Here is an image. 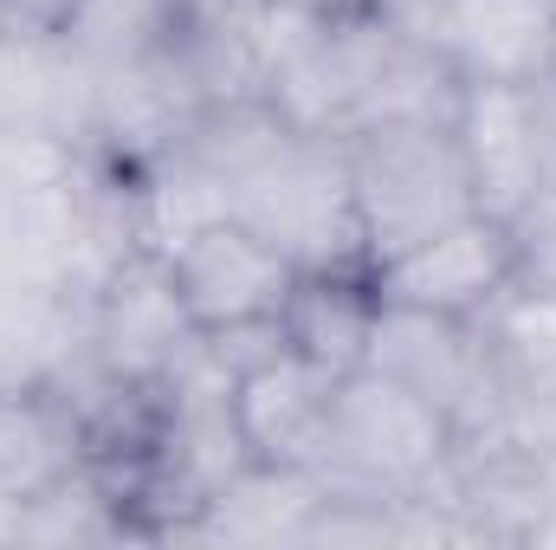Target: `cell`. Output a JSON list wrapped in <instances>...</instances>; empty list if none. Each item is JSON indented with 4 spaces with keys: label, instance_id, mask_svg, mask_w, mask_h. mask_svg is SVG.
<instances>
[{
    "label": "cell",
    "instance_id": "6da1fadb",
    "mask_svg": "<svg viewBox=\"0 0 556 550\" xmlns=\"http://www.w3.org/2000/svg\"><path fill=\"white\" fill-rule=\"evenodd\" d=\"M459 460V427L453 414L420 402L415 389L356 370L337 383V409L330 434L317 453V479L330 499H369V505H395L415 499L427 486H440Z\"/></svg>",
    "mask_w": 556,
    "mask_h": 550
},
{
    "label": "cell",
    "instance_id": "7a4b0ae2",
    "mask_svg": "<svg viewBox=\"0 0 556 550\" xmlns=\"http://www.w3.org/2000/svg\"><path fill=\"white\" fill-rule=\"evenodd\" d=\"M343 142H350V188H356L369 266L479 214L453 124H369Z\"/></svg>",
    "mask_w": 556,
    "mask_h": 550
},
{
    "label": "cell",
    "instance_id": "3957f363",
    "mask_svg": "<svg viewBox=\"0 0 556 550\" xmlns=\"http://www.w3.org/2000/svg\"><path fill=\"white\" fill-rule=\"evenodd\" d=\"M479 343L492 376L498 447L556 460V278H518L479 317Z\"/></svg>",
    "mask_w": 556,
    "mask_h": 550
},
{
    "label": "cell",
    "instance_id": "277c9868",
    "mask_svg": "<svg viewBox=\"0 0 556 550\" xmlns=\"http://www.w3.org/2000/svg\"><path fill=\"white\" fill-rule=\"evenodd\" d=\"M201 350V324L188 317L175 273L155 247H130L91 291V363L130 389H155Z\"/></svg>",
    "mask_w": 556,
    "mask_h": 550
},
{
    "label": "cell",
    "instance_id": "5b68a950",
    "mask_svg": "<svg viewBox=\"0 0 556 550\" xmlns=\"http://www.w3.org/2000/svg\"><path fill=\"white\" fill-rule=\"evenodd\" d=\"M518 278H525V234L498 214H466L376 266L382 298L453 311V317H485Z\"/></svg>",
    "mask_w": 556,
    "mask_h": 550
},
{
    "label": "cell",
    "instance_id": "8992f818",
    "mask_svg": "<svg viewBox=\"0 0 556 550\" xmlns=\"http://www.w3.org/2000/svg\"><path fill=\"white\" fill-rule=\"evenodd\" d=\"M162 260L175 273V291H181L188 317L201 324V337L207 330H233V324H266V317L285 311V298L298 285V266L278 253L266 234H253L233 214L194 227Z\"/></svg>",
    "mask_w": 556,
    "mask_h": 550
},
{
    "label": "cell",
    "instance_id": "52a82bcc",
    "mask_svg": "<svg viewBox=\"0 0 556 550\" xmlns=\"http://www.w3.org/2000/svg\"><path fill=\"white\" fill-rule=\"evenodd\" d=\"M453 137L466 155L479 214L525 227L551 201V168H544V142H538V117H531L525 85H459Z\"/></svg>",
    "mask_w": 556,
    "mask_h": 550
},
{
    "label": "cell",
    "instance_id": "ba28073f",
    "mask_svg": "<svg viewBox=\"0 0 556 550\" xmlns=\"http://www.w3.org/2000/svg\"><path fill=\"white\" fill-rule=\"evenodd\" d=\"M337 409V376L304 363L291 343H278L273 357H260L253 370L233 376V421L240 440L253 453V466H317L324 434Z\"/></svg>",
    "mask_w": 556,
    "mask_h": 550
},
{
    "label": "cell",
    "instance_id": "9c48e42d",
    "mask_svg": "<svg viewBox=\"0 0 556 550\" xmlns=\"http://www.w3.org/2000/svg\"><path fill=\"white\" fill-rule=\"evenodd\" d=\"M433 46L459 85H531L556 65V0H446Z\"/></svg>",
    "mask_w": 556,
    "mask_h": 550
},
{
    "label": "cell",
    "instance_id": "30bf717a",
    "mask_svg": "<svg viewBox=\"0 0 556 550\" xmlns=\"http://www.w3.org/2000/svg\"><path fill=\"white\" fill-rule=\"evenodd\" d=\"M376 317H382L376 266H317V273H298L285 311H278V330L304 363H317L343 383V376L369 370Z\"/></svg>",
    "mask_w": 556,
    "mask_h": 550
},
{
    "label": "cell",
    "instance_id": "8fae6325",
    "mask_svg": "<svg viewBox=\"0 0 556 550\" xmlns=\"http://www.w3.org/2000/svg\"><path fill=\"white\" fill-rule=\"evenodd\" d=\"M91 466L85 421L65 402V389H0V492L39 499Z\"/></svg>",
    "mask_w": 556,
    "mask_h": 550
},
{
    "label": "cell",
    "instance_id": "7c38bea8",
    "mask_svg": "<svg viewBox=\"0 0 556 550\" xmlns=\"http://www.w3.org/2000/svg\"><path fill=\"white\" fill-rule=\"evenodd\" d=\"M525 91H531V117H538V142H544V168H551V195H556V65L544 78H531Z\"/></svg>",
    "mask_w": 556,
    "mask_h": 550
},
{
    "label": "cell",
    "instance_id": "4fadbf2b",
    "mask_svg": "<svg viewBox=\"0 0 556 550\" xmlns=\"http://www.w3.org/2000/svg\"><path fill=\"white\" fill-rule=\"evenodd\" d=\"M72 13H78V0H0V20L33 26V33H65Z\"/></svg>",
    "mask_w": 556,
    "mask_h": 550
},
{
    "label": "cell",
    "instance_id": "5bb4252c",
    "mask_svg": "<svg viewBox=\"0 0 556 550\" xmlns=\"http://www.w3.org/2000/svg\"><path fill=\"white\" fill-rule=\"evenodd\" d=\"M291 13H311V20H356V13H376V0H273Z\"/></svg>",
    "mask_w": 556,
    "mask_h": 550
}]
</instances>
